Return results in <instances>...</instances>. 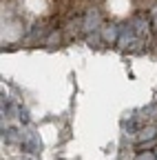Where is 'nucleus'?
I'll return each mask as SVG.
<instances>
[{
    "label": "nucleus",
    "instance_id": "nucleus-1",
    "mask_svg": "<svg viewBox=\"0 0 157 160\" xmlns=\"http://www.w3.org/2000/svg\"><path fill=\"white\" fill-rule=\"evenodd\" d=\"M84 31H100L102 29V18H100V11L97 9H89L86 16H84V22H82Z\"/></svg>",
    "mask_w": 157,
    "mask_h": 160
},
{
    "label": "nucleus",
    "instance_id": "nucleus-2",
    "mask_svg": "<svg viewBox=\"0 0 157 160\" xmlns=\"http://www.w3.org/2000/svg\"><path fill=\"white\" fill-rule=\"evenodd\" d=\"M120 27H117V25H104L102 29H100V33H102V40H104V42H117V40H120Z\"/></svg>",
    "mask_w": 157,
    "mask_h": 160
},
{
    "label": "nucleus",
    "instance_id": "nucleus-3",
    "mask_svg": "<svg viewBox=\"0 0 157 160\" xmlns=\"http://www.w3.org/2000/svg\"><path fill=\"white\" fill-rule=\"evenodd\" d=\"M153 138H157V127H144L140 131V140H142V142H144V140H153Z\"/></svg>",
    "mask_w": 157,
    "mask_h": 160
},
{
    "label": "nucleus",
    "instance_id": "nucleus-4",
    "mask_svg": "<svg viewBox=\"0 0 157 160\" xmlns=\"http://www.w3.org/2000/svg\"><path fill=\"white\" fill-rule=\"evenodd\" d=\"M86 40H89V45H91V47H97V45L102 42V33H100V31H95V33H91Z\"/></svg>",
    "mask_w": 157,
    "mask_h": 160
},
{
    "label": "nucleus",
    "instance_id": "nucleus-5",
    "mask_svg": "<svg viewBox=\"0 0 157 160\" xmlns=\"http://www.w3.org/2000/svg\"><path fill=\"white\" fill-rule=\"evenodd\" d=\"M135 160H157V153H153V151H140Z\"/></svg>",
    "mask_w": 157,
    "mask_h": 160
},
{
    "label": "nucleus",
    "instance_id": "nucleus-6",
    "mask_svg": "<svg viewBox=\"0 0 157 160\" xmlns=\"http://www.w3.org/2000/svg\"><path fill=\"white\" fill-rule=\"evenodd\" d=\"M55 42H60V33H58V31H51V36L47 38V45H49V47H53Z\"/></svg>",
    "mask_w": 157,
    "mask_h": 160
},
{
    "label": "nucleus",
    "instance_id": "nucleus-7",
    "mask_svg": "<svg viewBox=\"0 0 157 160\" xmlns=\"http://www.w3.org/2000/svg\"><path fill=\"white\" fill-rule=\"evenodd\" d=\"M155 145H157V140H155V138H153V140H144V142L140 145V149L146 151V149H150V147H155Z\"/></svg>",
    "mask_w": 157,
    "mask_h": 160
},
{
    "label": "nucleus",
    "instance_id": "nucleus-8",
    "mask_svg": "<svg viewBox=\"0 0 157 160\" xmlns=\"http://www.w3.org/2000/svg\"><path fill=\"white\" fill-rule=\"evenodd\" d=\"M153 25H155V31H157V7L153 9Z\"/></svg>",
    "mask_w": 157,
    "mask_h": 160
},
{
    "label": "nucleus",
    "instance_id": "nucleus-9",
    "mask_svg": "<svg viewBox=\"0 0 157 160\" xmlns=\"http://www.w3.org/2000/svg\"><path fill=\"white\" fill-rule=\"evenodd\" d=\"M27 160H35V158H27Z\"/></svg>",
    "mask_w": 157,
    "mask_h": 160
}]
</instances>
